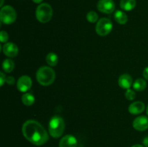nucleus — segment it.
<instances>
[{"label": "nucleus", "mask_w": 148, "mask_h": 147, "mask_svg": "<svg viewBox=\"0 0 148 147\" xmlns=\"http://www.w3.org/2000/svg\"><path fill=\"white\" fill-rule=\"evenodd\" d=\"M22 132L25 138L34 145H43L49 140V135L46 129L34 120L25 121L22 127Z\"/></svg>", "instance_id": "obj_1"}, {"label": "nucleus", "mask_w": 148, "mask_h": 147, "mask_svg": "<svg viewBox=\"0 0 148 147\" xmlns=\"http://www.w3.org/2000/svg\"><path fill=\"white\" fill-rule=\"evenodd\" d=\"M56 74L52 68L49 66H42L39 68L36 73V79L42 86H49L55 80Z\"/></svg>", "instance_id": "obj_2"}, {"label": "nucleus", "mask_w": 148, "mask_h": 147, "mask_svg": "<svg viewBox=\"0 0 148 147\" xmlns=\"http://www.w3.org/2000/svg\"><path fill=\"white\" fill-rule=\"evenodd\" d=\"M65 128L64 120L59 116H53L49 124V131L53 138H59L63 134Z\"/></svg>", "instance_id": "obj_3"}, {"label": "nucleus", "mask_w": 148, "mask_h": 147, "mask_svg": "<svg viewBox=\"0 0 148 147\" xmlns=\"http://www.w3.org/2000/svg\"><path fill=\"white\" fill-rule=\"evenodd\" d=\"M37 20L41 23L49 22L53 16V10L50 4L47 3H42L38 6L36 11Z\"/></svg>", "instance_id": "obj_4"}, {"label": "nucleus", "mask_w": 148, "mask_h": 147, "mask_svg": "<svg viewBox=\"0 0 148 147\" xmlns=\"http://www.w3.org/2000/svg\"><path fill=\"white\" fill-rule=\"evenodd\" d=\"M17 19V13L12 7L6 5L1 7L0 11V20L1 23L5 24H10L14 22Z\"/></svg>", "instance_id": "obj_5"}, {"label": "nucleus", "mask_w": 148, "mask_h": 147, "mask_svg": "<svg viewBox=\"0 0 148 147\" xmlns=\"http://www.w3.org/2000/svg\"><path fill=\"white\" fill-rule=\"evenodd\" d=\"M113 29V24L108 18H101L97 22L95 31L97 34L101 36H106L109 34Z\"/></svg>", "instance_id": "obj_6"}, {"label": "nucleus", "mask_w": 148, "mask_h": 147, "mask_svg": "<svg viewBox=\"0 0 148 147\" xmlns=\"http://www.w3.org/2000/svg\"><path fill=\"white\" fill-rule=\"evenodd\" d=\"M97 9L101 12L111 14L115 10V3L113 0H99L97 4Z\"/></svg>", "instance_id": "obj_7"}, {"label": "nucleus", "mask_w": 148, "mask_h": 147, "mask_svg": "<svg viewBox=\"0 0 148 147\" xmlns=\"http://www.w3.org/2000/svg\"><path fill=\"white\" fill-rule=\"evenodd\" d=\"M32 86L31 78L28 76H22L19 78L17 83V88L20 92H26Z\"/></svg>", "instance_id": "obj_8"}, {"label": "nucleus", "mask_w": 148, "mask_h": 147, "mask_svg": "<svg viewBox=\"0 0 148 147\" xmlns=\"http://www.w3.org/2000/svg\"><path fill=\"white\" fill-rule=\"evenodd\" d=\"M133 128L139 131H144L148 128V118L144 115L137 117L132 122Z\"/></svg>", "instance_id": "obj_9"}, {"label": "nucleus", "mask_w": 148, "mask_h": 147, "mask_svg": "<svg viewBox=\"0 0 148 147\" xmlns=\"http://www.w3.org/2000/svg\"><path fill=\"white\" fill-rule=\"evenodd\" d=\"M3 53L10 58H14L18 54V47L13 43H7L3 46Z\"/></svg>", "instance_id": "obj_10"}, {"label": "nucleus", "mask_w": 148, "mask_h": 147, "mask_svg": "<svg viewBox=\"0 0 148 147\" xmlns=\"http://www.w3.org/2000/svg\"><path fill=\"white\" fill-rule=\"evenodd\" d=\"M77 140L74 135H66L59 141V147H77Z\"/></svg>", "instance_id": "obj_11"}, {"label": "nucleus", "mask_w": 148, "mask_h": 147, "mask_svg": "<svg viewBox=\"0 0 148 147\" xmlns=\"http://www.w3.org/2000/svg\"><path fill=\"white\" fill-rule=\"evenodd\" d=\"M145 109V105L141 101H137L129 106V112L132 115H138L142 113Z\"/></svg>", "instance_id": "obj_12"}, {"label": "nucleus", "mask_w": 148, "mask_h": 147, "mask_svg": "<svg viewBox=\"0 0 148 147\" xmlns=\"http://www.w3.org/2000/svg\"><path fill=\"white\" fill-rule=\"evenodd\" d=\"M132 78L130 74H127L121 75L119 78V85L120 87L123 89H130L132 85Z\"/></svg>", "instance_id": "obj_13"}, {"label": "nucleus", "mask_w": 148, "mask_h": 147, "mask_svg": "<svg viewBox=\"0 0 148 147\" xmlns=\"http://www.w3.org/2000/svg\"><path fill=\"white\" fill-rule=\"evenodd\" d=\"M136 0H121L120 7L125 11H131L135 7Z\"/></svg>", "instance_id": "obj_14"}, {"label": "nucleus", "mask_w": 148, "mask_h": 147, "mask_svg": "<svg viewBox=\"0 0 148 147\" xmlns=\"http://www.w3.org/2000/svg\"><path fill=\"white\" fill-rule=\"evenodd\" d=\"M114 19L120 24H124L128 21V17L124 12L121 10H117L114 14Z\"/></svg>", "instance_id": "obj_15"}, {"label": "nucleus", "mask_w": 148, "mask_h": 147, "mask_svg": "<svg viewBox=\"0 0 148 147\" xmlns=\"http://www.w3.org/2000/svg\"><path fill=\"white\" fill-rule=\"evenodd\" d=\"M147 86V83L145 79L139 78V79H136L134 82L133 83V88L134 90L138 91V92H142L144 90Z\"/></svg>", "instance_id": "obj_16"}, {"label": "nucleus", "mask_w": 148, "mask_h": 147, "mask_svg": "<svg viewBox=\"0 0 148 147\" xmlns=\"http://www.w3.org/2000/svg\"><path fill=\"white\" fill-rule=\"evenodd\" d=\"M22 102L26 106H30L35 102V97L32 94L25 93L22 96Z\"/></svg>", "instance_id": "obj_17"}, {"label": "nucleus", "mask_w": 148, "mask_h": 147, "mask_svg": "<svg viewBox=\"0 0 148 147\" xmlns=\"http://www.w3.org/2000/svg\"><path fill=\"white\" fill-rule=\"evenodd\" d=\"M46 61L49 66L53 67V66H56V64L58 63L59 59H58V56L56 54V53H49V54L46 56Z\"/></svg>", "instance_id": "obj_18"}, {"label": "nucleus", "mask_w": 148, "mask_h": 147, "mask_svg": "<svg viewBox=\"0 0 148 147\" xmlns=\"http://www.w3.org/2000/svg\"><path fill=\"white\" fill-rule=\"evenodd\" d=\"M3 70L7 73H10L14 68V63L11 59H5L2 63Z\"/></svg>", "instance_id": "obj_19"}, {"label": "nucleus", "mask_w": 148, "mask_h": 147, "mask_svg": "<svg viewBox=\"0 0 148 147\" xmlns=\"http://www.w3.org/2000/svg\"><path fill=\"white\" fill-rule=\"evenodd\" d=\"M86 18L88 20V22H90V23H94L98 22V15L94 11H90L87 14Z\"/></svg>", "instance_id": "obj_20"}, {"label": "nucleus", "mask_w": 148, "mask_h": 147, "mask_svg": "<svg viewBox=\"0 0 148 147\" xmlns=\"http://www.w3.org/2000/svg\"><path fill=\"white\" fill-rule=\"evenodd\" d=\"M125 97L128 100H133L136 97V93L133 89H128L125 92Z\"/></svg>", "instance_id": "obj_21"}, {"label": "nucleus", "mask_w": 148, "mask_h": 147, "mask_svg": "<svg viewBox=\"0 0 148 147\" xmlns=\"http://www.w3.org/2000/svg\"><path fill=\"white\" fill-rule=\"evenodd\" d=\"M8 38L9 36L7 32L3 31V30L0 32V41L1 43H6L8 40Z\"/></svg>", "instance_id": "obj_22"}, {"label": "nucleus", "mask_w": 148, "mask_h": 147, "mask_svg": "<svg viewBox=\"0 0 148 147\" xmlns=\"http://www.w3.org/2000/svg\"><path fill=\"white\" fill-rule=\"evenodd\" d=\"M14 82H15V80H14V78L13 77V76H7V77L6 78V82H7L8 84L13 85L14 84Z\"/></svg>", "instance_id": "obj_23"}, {"label": "nucleus", "mask_w": 148, "mask_h": 147, "mask_svg": "<svg viewBox=\"0 0 148 147\" xmlns=\"http://www.w3.org/2000/svg\"><path fill=\"white\" fill-rule=\"evenodd\" d=\"M6 78L7 77L5 76V75H4L2 72H1V73H0V82H1V86H2L4 82H6Z\"/></svg>", "instance_id": "obj_24"}, {"label": "nucleus", "mask_w": 148, "mask_h": 147, "mask_svg": "<svg viewBox=\"0 0 148 147\" xmlns=\"http://www.w3.org/2000/svg\"><path fill=\"white\" fill-rule=\"evenodd\" d=\"M143 76H144L145 79L146 80L148 81V66H147L146 68H145V69L143 70Z\"/></svg>", "instance_id": "obj_25"}, {"label": "nucleus", "mask_w": 148, "mask_h": 147, "mask_svg": "<svg viewBox=\"0 0 148 147\" xmlns=\"http://www.w3.org/2000/svg\"><path fill=\"white\" fill-rule=\"evenodd\" d=\"M143 144L145 145V146L148 147V136H146L145 138L143 139Z\"/></svg>", "instance_id": "obj_26"}, {"label": "nucleus", "mask_w": 148, "mask_h": 147, "mask_svg": "<svg viewBox=\"0 0 148 147\" xmlns=\"http://www.w3.org/2000/svg\"><path fill=\"white\" fill-rule=\"evenodd\" d=\"M33 1L36 4H40L43 1V0H33Z\"/></svg>", "instance_id": "obj_27"}, {"label": "nucleus", "mask_w": 148, "mask_h": 147, "mask_svg": "<svg viewBox=\"0 0 148 147\" xmlns=\"http://www.w3.org/2000/svg\"><path fill=\"white\" fill-rule=\"evenodd\" d=\"M132 147H144V146L142 145H140V144H135V145H133Z\"/></svg>", "instance_id": "obj_28"}, {"label": "nucleus", "mask_w": 148, "mask_h": 147, "mask_svg": "<svg viewBox=\"0 0 148 147\" xmlns=\"http://www.w3.org/2000/svg\"><path fill=\"white\" fill-rule=\"evenodd\" d=\"M3 4H4V0H1V4H0V6H1V7H2Z\"/></svg>", "instance_id": "obj_29"}, {"label": "nucleus", "mask_w": 148, "mask_h": 147, "mask_svg": "<svg viewBox=\"0 0 148 147\" xmlns=\"http://www.w3.org/2000/svg\"><path fill=\"white\" fill-rule=\"evenodd\" d=\"M146 112H147V115H148V105H147V108H146Z\"/></svg>", "instance_id": "obj_30"}]
</instances>
